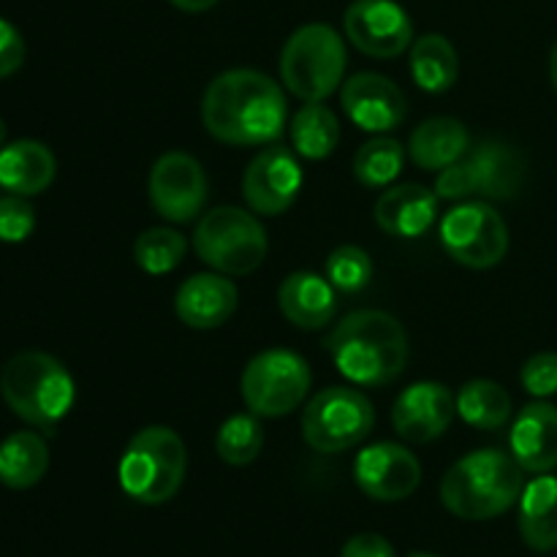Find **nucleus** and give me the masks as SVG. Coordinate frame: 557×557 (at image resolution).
I'll return each mask as SVG.
<instances>
[{"instance_id":"f257e3e1","label":"nucleus","mask_w":557,"mask_h":557,"mask_svg":"<svg viewBox=\"0 0 557 557\" xmlns=\"http://www.w3.org/2000/svg\"><path fill=\"white\" fill-rule=\"evenodd\" d=\"M286 96L281 85L253 69L215 76L201 98V123L223 145H275L286 128Z\"/></svg>"},{"instance_id":"f03ea898","label":"nucleus","mask_w":557,"mask_h":557,"mask_svg":"<svg viewBox=\"0 0 557 557\" xmlns=\"http://www.w3.org/2000/svg\"><path fill=\"white\" fill-rule=\"evenodd\" d=\"M324 348L337 373L357 386L389 384L408 364L406 330L384 310L348 313L326 335Z\"/></svg>"},{"instance_id":"7ed1b4c3","label":"nucleus","mask_w":557,"mask_h":557,"mask_svg":"<svg viewBox=\"0 0 557 557\" xmlns=\"http://www.w3.org/2000/svg\"><path fill=\"white\" fill-rule=\"evenodd\" d=\"M520 462L500 449H479L457 460L441 482V500L446 511L460 520H493L506 515L520 500Z\"/></svg>"},{"instance_id":"20e7f679","label":"nucleus","mask_w":557,"mask_h":557,"mask_svg":"<svg viewBox=\"0 0 557 557\" xmlns=\"http://www.w3.org/2000/svg\"><path fill=\"white\" fill-rule=\"evenodd\" d=\"M0 395L22 422L52 433L74 408V379L60 359L44 351H22L0 373Z\"/></svg>"},{"instance_id":"39448f33","label":"nucleus","mask_w":557,"mask_h":557,"mask_svg":"<svg viewBox=\"0 0 557 557\" xmlns=\"http://www.w3.org/2000/svg\"><path fill=\"white\" fill-rule=\"evenodd\" d=\"M188 471V451L172 428H145L128 441L117 466L120 487L145 506H161L180 493Z\"/></svg>"},{"instance_id":"423d86ee","label":"nucleus","mask_w":557,"mask_h":557,"mask_svg":"<svg viewBox=\"0 0 557 557\" xmlns=\"http://www.w3.org/2000/svg\"><path fill=\"white\" fill-rule=\"evenodd\" d=\"M525 158L504 141H482L438 172L435 196L449 201H509L525 185Z\"/></svg>"},{"instance_id":"0eeeda50","label":"nucleus","mask_w":557,"mask_h":557,"mask_svg":"<svg viewBox=\"0 0 557 557\" xmlns=\"http://www.w3.org/2000/svg\"><path fill=\"white\" fill-rule=\"evenodd\" d=\"M346 44L330 25H302L292 33L281 52V79L308 103L330 98L346 74Z\"/></svg>"},{"instance_id":"6e6552de","label":"nucleus","mask_w":557,"mask_h":557,"mask_svg":"<svg viewBox=\"0 0 557 557\" xmlns=\"http://www.w3.org/2000/svg\"><path fill=\"white\" fill-rule=\"evenodd\" d=\"M196 256L221 275H250L267 259V234L253 212L215 207L194 232Z\"/></svg>"},{"instance_id":"1a4fd4ad","label":"nucleus","mask_w":557,"mask_h":557,"mask_svg":"<svg viewBox=\"0 0 557 557\" xmlns=\"http://www.w3.org/2000/svg\"><path fill=\"white\" fill-rule=\"evenodd\" d=\"M375 411L368 395L351 386H330L305 406L302 438L321 455L354 449L373 433Z\"/></svg>"},{"instance_id":"9d476101","label":"nucleus","mask_w":557,"mask_h":557,"mask_svg":"<svg viewBox=\"0 0 557 557\" xmlns=\"http://www.w3.org/2000/svg\"><path fill=\"white\" fill-rule=\"evenodd\" d=\"M308 362L288 348H270L261 351L245 364L243 373V400L250 413L267 419H277L302 406L310 392Z\"/></svg>"},{"instance_id":"9b49d317","label":"nucleus","mask_w":557,"mask_h":557,"mask_svg":"<svg viewBox=\"0 0 557 557\" xmlns=\"http://www.w3.org/2000/svg\"><path fill=\"white\" fill-rule=\"evenodd\" d=\"M441 245L457 264L490 270L509 250V228L487 201H466L441 221Z\"/></svg>"},{"instance_id":"f8f14e48","label":"nucleus","mask_w":557,"mask_h":557,"mask_svg":"<svg viewBox=\"0 0 557 557\" xmlns=\"http://www.w3.org/2000/svg\"><path fill=\"white\" fill-rule=\"evenodd\" d=\"M150 205L163 221L169 223H190L205 212L207 196H210V183L196 161L188 152H163L150 169V183H147Z\"/></svg>"},{"instance_id":"ddd939ff","label":"nucleus","mask_w":557,"mask_h":557,"mask_svg":"<svg viewBox=\"0 0 557 557\" xmlns=\"http://www.w3.org/2000/svg\"><path fill=\"white\" fill-rule=\"evenodd\" d=\"M346 36L359 52L389 60L406 52L413 38V22L395 0H354L343 16Z\"/></svg>"},{"instance_id":"4468645a","label":"nucleus","mask_w":557,"mask_h":557,"mask_svg":"<svg viewBox=\"0 0 557 557\" xmlns=\"http://www.w3.org/2000/svg\"><path fill=\"white\" fill-rule=\"evenodd\" d=\"M302 166L297 152L283 145H270L250 161L243 177V196L259 215H281L297 201L302 190Z\"/></svg>"},{"instance_id":"2eb2a0df","label":"nucleus","mask_w":557,"mask_h":557,"mask_svg":"<svg viewBox=\"0 0 557 557\" xmlns=\"http://www.w3.org/2000/svg\"><path fill=\"white\" fill-rule=\"evenodd\" d=\"M354 479L368 498L395 504L411 498L422 484V466L417 455L400 444H373L359 451Z\"/></svg>"},{"instance_id":"dca6fc26","label":"nucleus","mask_w":557,"mask_h":557,"mask_svg":"<svg viewBox=\"0 0 557 557\" xmlns=\"http://www.w3.org/2000/svg\"><path fill=\"white\" fill-rule=\"evenodd\" d=\"M457 400L438 381H419L411 384L392 408V428L403 441L430 444L449 430L455 419Z\"/></svg>"},{"instance_id":"f3484780","label":"nucleus","mask_w":557,"mask_h":557,"mask_svg":"<svg viewBox=\"0 0 557 557\" xmlns=\"http://www.w3.org/2000/svg\"><path fill=\"white\" fill-rule=\"evenodd\" d=\"M343 109L357 128L370 134H386L403 125L408 114L406 96L400 87L375 71L351 76L343 87Z\"/></svg>"},{"instance_id":"a211bd4d","label":"nucleus","mask_w":557,"mask_h":557,"mask_svg":"<svg viewBox=\"0 0 557 557\" xmlns=\"http://www.w3.org/2000/svg\"><path fill=\"white\" fill-rule=\"evenodd\" d=\"M237 305V286L228 277L215 275V272H201V275L188 277L174 297L177 319L190 330H218L232 319Z\"/></svg>"},{"instance_id":"6ab92c4d","label":"nucleus","mask_w":557,"mask_h":557,"mask_svg":"<svg viewBox=\"0 0 557 557\" xmlns=\"http://www.w3.org/2000/svg\"><path fill=\"white\" fill-rule=\"evenodd\" d=\"M511 457L528 473H549L557 468V408L553 403H531L511 424Z\"/></svg>"},{"instance_id":"aec40b11","label":"nucleus","mask_w":557,"mask_h":557,"mask_svg":"<svg viewBox=\"0 0 557 557\" xmlns=\"http://www.w3.org/2000/svg\"><path fill=\"white\" fill-rule=\"evenodd\" d=\"M375 223L392 237L417 239L433 228L438 218V196L417 183L384 190L375 201Z\"/></svg>"},{"instance_id":"412c9836","label":"nucleus","mask_w":557,"mask_h":557,"mask_svg":"<svg viewBox=\"0 0 557 557\" xmlns=\"http://www.w3.org/2000/svg\"><path fill=\"white\" fill-rule=\"evenodd\" d=\"M277 308L299 330H324L337 313V294L315 272H292L277 288Z\"/></svg>"},{"instance_id":"4be33fe9","label":"nucleus","mask_w":557,"mask_h":557,"mask_svg":"<svg viewBox=\"0 0 557 557\" xmlns=\"http://www.w3.org/2000/svg\"><path fill=\"white\" fill-rule=\"evenodd\" d=\"M58 161L36 139L11 141L0 150V188L16 196H38L52 185Z\"/></svg>"},{"instance_id":"5701e85b","label":"nucleus","mask_w":557,"mask_h":557,"mask_svg":"<svg viewBox=\"0 0 557 557\" xmlns=\"http://www.w3.org/2000/svg\"><path fill=\"white\" fill-rule=\"evenodd\" d=\"M471 150V134L455 117H430L419 125L408 141L411 161L424 172H444Z\"/></svg>"},{"instance_id":"b1692460","label":"nucleus","mask_w":557,"mask_h":557,"mask_svg":"<svg viewBox=\"0 0 557 557\" xmlns=\"http://www.w3.org/2000/svg\"><path fill=\"white\" fill-rule=\"evenodd\" d=\"M520 536L536 553L557 549V476L539 473L520 495Z\"/></svg>"},{"instance_id":"393cba45","label":"nucleus","mask_w":557,"mask_h":557,"mask_svg":"<svg viewBox=\"0 0 557 557\" xmlns=\"http://www.w3.org/2000/svg\"><path fill=\"white\" fill-rule=\"evenodd\" d=\"M49 468L47 441L33 430L11 433L0 444V482L9 490H30Z\"/></svg>"},{"instance_id":"a878e982","label":"nucleus","mask_w":557,"mask_h":557,"mask_svg":"<svg viewBox=\"0 0 557 557\" xmlns=\"http://www.w3.org/2000/svg\"><path fill=\"white\" fill-rule=\"evenodd\" d=\"M460 60L455 47L441 33H428L411 47V76L424 92H446L455 87Z\"/></svg>"},{"instance_id":"bb28decb","label":"nucleus","mask_w":557,"mask_h":557,"mask_svg":"<svg viewBox=\"0 0 557 557\" xmlns=\"http://www.w3.org/2000/svg\"><path fill=\"white\" fill-rule=\"evenodd\" d=\"M292 141L297 156L324 161L341 141V120L324 103H305L292 120Z\"/></svg>"},{"instance_id":"cd10ccee","label":"nucleus","mask_w":557,"mask_h":557,"mask_svg":"<svg viewBox=\"0 0 557 557\" xmlns=\"http://www.w3.org/2000/svg\"><path fill=\"white\" fill-rule=\"evenodd\" d=\"M457 413L476 430H500L511 417V397L500 384L487 379L468 381L457 392Z\"/></svg>"},{"instance_id":"c85d7f7f","label":"nucleus","mask_w":557,"mask_h":557,"mask_svg":"<svg viewBox=\"0 0 557 557\" xmlns=\"http://www.w3.org/2000/svg\"><path fill=\"white\" fill-rule=\"evenodd\" d=\"M406 163V147L389 136H375L364 141L354 156V177L364 188H389L403 172Z\"/></svg>"},{"instance_id":"c756f323","label":"nucleus","mask_w":557,"mask_h":557,"mask_svg":"<svg viewBox=\"0 0 557 557\" xmlns=\"http://www.w3.org/2000/svg\"><path fill=\"white\" fill-rule=\"evenodd\" d=\"M264 430L256 413H234L221 424L215 438V451L228 466H250L261 455Z\"/></svg>"},{"instance_id":"7c9ffc66","label":"nucleus","mask_w":557,"mask_h":557,"mask_svg":"<svg viewBox=\"0 0 557 557\" xmlns=\"http://www.w3.org/2000/svg\"><path fill=\"white\" fill-rule=\"evenodd\" d=\"M188 253V239L174 228H147L136 237L134 259L147 275H166L177 270L180 261Z\"/></svg>"},{"instance_id":"2f4dec72","label":"nucleus","mask_w":557,"mask_h":557,"mask_svg":"<svg viewBox=\"0 0 557 557\" xmlns=\"http://www.w3.org/2000/svg\"><path fill=\"white\" fill-rule=\"evenodd\" d=\"M324 272L335 292L359 294L373 281V261H370L368 250H362L359 245H341L330 253Z\"/></svg>"},{"instance_id":"473e14b6","label":"nucleus","mask_w":557,"mask_h":557,"mask_svg":"<svg viewBox=\"0 0 557 557\" xmlns=\"http://www.w3.org/2000/svg\"><path fill=\"white\" fill-rule=\"evenodd\" d=\"M33 228H36V210L27 196H3L0 199V243H25Z\"/></svg>"},{"instance_id":"72a5a7b5","label":"nucleus","mask_w":557,"mask_h":557,"mask_svg":"<svg viewBox=\"0 0 557 557\" xmlns=\"http://www.w3.org/2000/svg\"><path fill=\"white\" fill-rule=\"evenodd\" d=\"M520 381L522 386H525L528 395L539 397V400L557 395V354L544 351L528 359V362L522 364Z\"/></svg>"},{"instance_id":"f704fd0d","label":"nucleus","mask_w":557,"mask_h":557,"mask_svg":"<svg viewBox=\"0 0 557 557\" xmlns=\"http://www.w3.org/2000/svg\"><path fill=\"white\" fill-rule=\"evenodd\" d=\"M25 63V41L9 20L0 16V79L16 74Z\"/></svg>"},{"instance_id":"c9c22d12","label":"nucleus","mask_w":557,"mask_h":557,"mask_svg":"<svg viewBox=\"0 0 557 557\" xmlns=\"http://www.w3.org/2000/svg\"><path fill=\"white\" fill-rule=\"evenodd\" d=\"M341 557H395V547L379 533H359L343 544Z\"/></svg>"},{"instance_id":"e433bc0d","label":"nucleus","mask_w":557,"mask_h":557,"mask_svg":"<svg viewBox=\"0 0 557 557\" xmlns=\"http://www.w3.org/2000/svg\"><path fill=\"white\" fill-rule=\"evenodd\" d=\"M172 5H177L180 11H188V14H199V11L212 9L218 0H169Z\"/></svg>"},{"instance_id":"4c0bfd02","label":"nucleus","mask_w":557,"mask_h":557,"mask_svg":"<svg viewBox=\"0 0 557 557\" xmlns=\"http://www.w3.org/2000/svg\"><path fill=\"white\" fill-rule=\"evenodd\" d=\"M549 79H553V87L557 90V41L553 47V54H549Z\"/></svg>"},{"instance_id":"58836bf2","label":"nucleus","mask_w":557,"mask_h":557,"mask_svg":"<svg viewBox=\"0 0 557 557\" xmlns=\"http://www.w3.org/2000/svg\"><path fill=\"white\" fill-rule=\"evenodd\" d=\"M5 147V123H3V117H0V150H3Z\"/></svg>"},{"instance_id":"ea45409f","label":"nucleus","mask_w":557,"mask_h":557,"mask_svg":"<svg viewBox=\"0 0 557 557\" xmlns=\"http://www.w3.org/2000/svg\"><path fill=\"white\" fill-rule=\"evenodd\" d=\"M411 557H438V555H430V553H413Z\"/></svg>"}]
</instances>
